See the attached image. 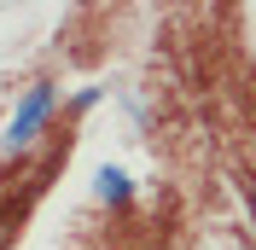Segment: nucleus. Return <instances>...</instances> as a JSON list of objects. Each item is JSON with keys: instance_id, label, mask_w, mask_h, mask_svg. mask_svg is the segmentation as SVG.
<instances>
[{"instance_id": "1", "label": "nucleus", "mask_w": 256, "mask_h": 250, "mask_svg": "<svg viewBox=\"0 0 256 250\" xmlns=\"http://www.w3.org/2000/svg\"><path fill=\"white\" fill-rule=\"evenodd\" d=\"M52 105H58V88L52 82H35L30 94L18 99V110H12V122H6V152H24V146H35L41 140V128H47V116H52Z\"/></svg>"}, {"instance_id": "2", "label": "nucleus", "mask_w": 256, "mask_h": 250, "mask_svg": "<svg viewBox=\"0 0 256 250\" xmlns=\"http://www.w3.org/2000/svg\"><path fill=\"white\" fill-rule=\"evenodd\" d=\"M94 198H99V204H128V198H134V180H128L122 169L105 163V169L94 174Z\"/></svg>"}]
</instances>
